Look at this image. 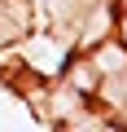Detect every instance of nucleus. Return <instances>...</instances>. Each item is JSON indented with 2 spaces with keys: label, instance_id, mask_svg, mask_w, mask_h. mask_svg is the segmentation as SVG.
Masks as SVG:
<instances>
[{
  "label": "nucleus",
  "instance_id": "f257e3e1",
  "mask_svg": "<svg viewBox=\"0 0 127 132\" xmlns=\"http://www.w3.org/2000/svg\"><path fill=\"white\" fill-rule=\"evenodd\" d=\"M118 40H123V48H127V13H123V22H118Z\"/></svg>",
  "mask_w": 127,
  "mask_h": 132
}]
</instances>
